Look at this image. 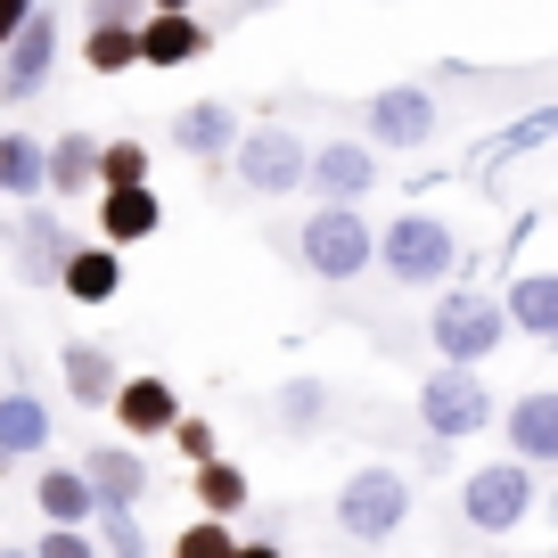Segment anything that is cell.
Instances as JSON below:
<instances>
[{"label":"cell","instance_id":"cell-11","mask_svg":"<svg viewBox=\"0 0 558 558\" xmlns=\"http://www.w3.org/2000/svg\"><path fill=\"white\" fill-rule=\"evenodd\" d=\"M378 181H386L378 140L362 132V140H320V148H313V181H304V190H320V197H353V206H362Z\"/></svg>","mask_w":558,"mask_h":558},{"label":"cell","instance_id":"cell-20","mask_svg":"<svg viewBox=\"0 0 558 558\" xmlns=\"http://www.w3.org/2000/svg\"><path fill=\"white\" fill-rule=\"evenodd\" d=\"M501 436H509V452H525V460H558V386H534V395L509 402Z\"/></svg>","mask_w":558,"mask_h":558},{"label":"cell","instance_id":"cell-24","mask_svg":"<svg viewBox=\"0 0 558 558\" xmlns=\"http://www.w3.org/2000/svg\"><path fill=\"white\" fill-rule=\"evenodd\" d=\"M83 66L90 74H132L140 66V17H90L83 25Z\"/></svg>","mask_w":558,"mask_h":558},{"label":"cell","instance_id":"cell-26","mask_svg":"<svg viewBox=\"0 0 558 558\" xmlns=\"http://www.w3.org/2000/svg\"><path fill=\"white\" fill-rule=\"evenodd\" d=\"M509 320H518V337H542V345H550L558 337V271H525L518 288H509Z\"/></svg>","mask_w":558,"mask_h":558},{"label":"cell","instance_id":"cell-7","mask_svg":"<svg viewBox=\"0 0 558 558\" xmlns=\"http://www.w3.org/2000/svg\"><path fill=\"white\" fill-rule=\"evenodd\" d=\"M230 173L255 197H288V190L313 181V148H304L288 123H255V132H239V148H230Z\"/></svg>","mask_w":558,"mask_h":558},{"label":"cell","instance_id":"cell-9","mask_svg":"<svg viewBox=\"0 0 558 558\" xmlns=\"http://www.w3.org/2000/svg\"><path fill=\"white\" fill-rule=\"evenodd\" d=\"M362 132L378 140L386 157H395V148H427V140H436V90H427V83H386V90H369Z\"/></svg>","mask_w":558,"mask_h":558},{"label":"cell","instance_id":"cell-13","mask_svg":"<svg viewBox=\"0 0 558 558\" xmlns=\"http://www.w3.org/2000/svg\"><path fill=\"white\" fill-rule=\"evenodd\" d=\"M58 378H66V402L74 411H116V386H123V362L90 337H66L58 345Z\"/></svg>","mask_w":558,"mask_h":558},{"label":"cell","instance_id":"cell-29","mask_svg":"<svg viewBox=\"0 0 558 558\" xmlns=\"http://www.w3.org/2000/svg\"><path fill=\"white\" fill-rule=\"evenodd\" d=\"M107 181H148V140H107L99 148V190Z\"/></svg>","mask_w":558,"mask_h":558},{"label":"cell","instance_id":"cell-8","mask_svg":"<svg viewBox=\"0 0 558 558\" xmlns=\"http://www.w3.org/2000/svg\"><path fill=\"white\" fill-rule=\"evenodd\" d=\"M0 246H9L25 288H58V271H66V255H74V230L50 214V197H25V214L0 230Z\"/></svg>","mask_w":558,"mask_h":558},{"label":"cell","instance_id":"cell-10","mask_svg":"<svg viewBox=\"0 0 558 558\" xmlns=\"http://www.w3.org/2000/svg\"><path fill=\"white\" fill-rule=\"evenodd\" d=\"M50 66H58V9L41 0L34 17H25V34H17V41H0V107H25V99H41Z\"/></svg>","mask_w":558,"mask_h":558},{"label":"cell","instance_id":"cell-12","mask_svg":"<svg viewBox=\"0 0 558 558\" xmlns=\"http://www.w3.org/2000/svg\"><path fill=\"white\" fill-rule=\"evenodd\" d=\"M214 50V25L197 17V9H148L140 17V66H197V58Z\"/></svg>","mask_w":558,"mask_h":558},{"label":"cell","instance_id":"cell-16","mask_svg":"<svg viewBox=\"0 0 558 558\" xmlns=\"http://www.w3.org/2000/svg\"><path fill=\"white\" fill-rule=\"evenodd\" d=\"M50 436H58V418H50V402L34 395V386H9L0 395V469H17V460H34V452H50Z\"/></svg>","mask_w":558,"mask_h":558},{"label":"cell","instance_id":"cell-28","mask_svg":"<svg viewBox=\"0 0 558 558\" xmlns=\"http://www.w3.org/2000/svg\"><path fill=\"white\" fill-rule=\"evenodd\" d=\"M173 550H181V558H230V550H246V534H239L230 518H214V509H206L197 525H181V534H173Z\"/></svg>","mask_w":558,"mask_h":558},{"label":"cell","instance_id":"cell-30","mask_svg":"<svg viewBox=\"0 0 558 558\" xmlns=\"http://www.w3.org/2000/svg\"><path fill=\"white\" fill-rule=\"evenodd\" d=\"M165 444H173V452L190 460V469H197V460H214V452H222V436H214V418H197V411H181V418H173V436H165Z\"/></svg>","mask_w":558,"mask_h":558},{"label":"cell","instance_id":"cell-32","mask_svg":"<svg viewBox=\"0 0 558 558\" xmlns=\"http://www.w3.org/2000/svg\"><path fill=\"white\" fill-rule=\"evenodd\" d=\"M34 550H41V558H90V550H99V534H83V525H58V518H50Z\"/></svg>","mask_w":558,"mask_h":558},{"label":"cell","instance_id":"cell-4","mask_svg":"<svg viewBox=\"0 0 558 558\" xmlns=\"http://www.w3.org/2000/svg\"><path fill=\"white\" fill-rule=\"evenodd\" d=\"M509 329H518V320H509V296H485V288H452V296L427 313V345H436L444 362H493Z\"/></svg>","mask_w":558,"mask_h":558},{"label":"cell","instance_id":"cell-3","mask_svg":"<svg viewBox=\"0 0 558 558\" xmlns=\"http://www.w3.org/2000/svg\"><path fill=\"white\" fill-rule=\"evenodd\" d=\"M402 518H411V476L386 469V460H369V469H353L345 485H337V534L362 542V550L395 542Z\"/></svg>","mask_w":558,"mask_h":558},{"label":"cell","instance_id":"cell-19","mask_svg":"<svg viewBox=\"0 0 558 558\" xmlns=\"http://www.w3.org/2000/svg\"><path fill=\"white\" fill-rule=\"evenodd\" d=\"M83 469H90V485H99V509H140L148 501V460H140L132 444H90Z\"/></svg>","mask_w":558,"mask_h":558},{"label":"cell","instance_id":"cell-23","mask_svg":"<svg viewBox=\"0 0 558 558\" xmlns=\"http://www.w3.org/2000/svg\"><path fill=\"white\" fill-rule=\"evenodd\" d=\"M0 197H50V148L34 132H0Z\"/></svg>","mask_w":558,"mask_h":558},{"label":"cell","instance_id":"cell-25","mask_svg":"<svg viewBox=\"0 0 558 558\" xmlns=\"http://www.w3.org/2000/svg\"><path fill=\"white\" fill-rule=\"evenodd\" d=\"M190 493H197V509H214V518H239V509L255 501L246 469H239V460H222V452H214V460H197V469H190Z\"/></svg>","mask_w":558,"mask_h":558},{"label":"cell","instance_id":"cell-6","mask_svg":"<svg viewBox=\"0 0 558 558\" xmlns=\"http://www.w3.org/2000/svg\"><path fill=\"white\" fill-rule=\"evenodd\" d=\"M418 427L444 436V444L485 436L493 427V395H485V378H476V362H444V369L418 378Z\"/></svg>","mask_w":558,"mask_h":558},{"label":"cell","instance_id":"cell-18","mask_svg":"<svg viewBox=\"0 0 558 558\" xmlns=\"http://www.w3.org/2000/svg\"><path fill=\"white\" fill-rule=\"evenodd\" d=\"M116 288H123V246L116 239H74V255H66V271H58V296H74V304H116Z\"/></svg>","mask_w":558,"mask_h":558},{"label":"cell","instance_id":"cell-22","mask_svg":"<svg viewBox=\"0 0 558 558\" xmlns=\"http://www.w3.org/2000/svg\"><path fill=\"white\" fill-rule=\"evenodd\" d=\"M99 148L107 140H90V132H58L50 140V197L58 206H74V197L99 190Z\"/></svg>","mask_w":558,"mask_h":558},{"label":"cell","instance_id":"cell-15","mask_svg":"<svg viewBox=\"0 0 558 558\" xmlns=\"http://www.w3.org/2000/svg\"><path fill=\"white\" fill-rule=\"evenodd\" d=\"M239 132H246L239 107H222V99H190V107L173 116V132H165V140H173L181 157H197V165H230Z\"/></svg>","mask_w":558,"mask_h":558},{"label":"cell","instance_id":"cell-27","mask_svg":"<svg viewBox=\"0 0 558 558\" xmlns=\"http://www.w3.org/2000/svg\"><path fill=\"white\" fill-rule=\"evenodd\" d=\"M320 418H329V386L320 378H288L279 386V427H288V436H313Z\"/></svg>","mask_w":558,"mask_h":558},{"label":"cell","instance_id":"cell-33","mask_svg":"<svg viewBox=\"0 0 558 558\" xmlns=\"http://www.w3.org/2000/svg\"><path fill=\"white\" fill-rule=\"evenodd\" d=\"M41 0H0V41H17L25 34V17H34Z\"/></svg>","mask_w":558,"mask_h":558},{"label":"cell","instance_id":"cell-34","mask_svg":"<svg viewBox=\"0 0 558 558\" xmlns=\"http://www.w3.org/2000/svg\"><path fill=\"white\" fill-rule=\"evenodd\" d=\"M148 9H197V0H148Z\"/></svg>","mask_w":558,"mask_h":558},{"label":"cell","instance_id":"cell-31","mask_svg":"<svg viewBox=\"0 0 558 558\" xmlns=\"http://www.w3.org/2000/svg\"><path fill=\"white\" fill-rule=\"evenodd\" d=\"M90 525H99V550H123V558H132V550H148V534H140V518H132V509H99Z\"/></svg>","mask_w":558,"mask_h":558},{"label":"cell","instance_id":"cell-2","mask_svg":"<svg viewBox=\"0 0 558 558\" xmlns=\"http://www.w3.org/2000/svg\"><path fill=\"white\" fill-rule=\"evenodd\" d=\"M534 501H542V485H534V460H525V452L485 460V469L460 485V518H469V534H485V542L518 534V525L534 518Z\"/></svg>","mask_w":558,"mask_h":558},{"label":"cell","instance_id":"cell-1","mask_svg":"<svg viewBox=\"0 0 558 558\" xmlns=\"http://www.w3.org/2000/svg\"><path fill=\"white\" fill-rule=\"evenodd\" d=\"M296 255H304L313 279H362L369 263H378V230L362 222L353 197H320V206L304 214V230H296Z\"/></svg>","mask_w":558,"mask_h":558},{"label":"cell","instance_id":"cell-14","mask_svg":"<svg viewBox=\"0 0 558 558\" xmlns=\"http://www.w3.org/2000/svg\"><path fill=\"white\" fill-rule=\"evenodd\" d=\"M157 230H165L157 181H107V190H99V239L140 246V239H157Z\"/></svg>","mask_w":558,"mask_h":558},{"label":"cell","instance_id":"cell-21","mask_svg":"<svg viewBox=\"0 0 558 558\" xmlns=\"http://www.w3.org/2000/svg\"><path fill=\"white\" fill-rule=\"evenodd\" d=\"M34 509H41V518H58V525H90V518H99V485H90L83 460H74V469H66V460H50V469L34 476Z\"/></svg>","mask_w":558,"mask_h":558},{"label":"cell","instance_id":"cell-5","mask_svg":"<svg viewBox=\"0 0 558 558\" xmlns=\"http://www.w3.org/2000/svg\"><path fill=\"white\" fill-rule=\"evenodd\" d=\"M452 255H460L452 222H436V214H418V206L395 214L386 239H378V263H386L395 288H444V279H452Z\"/></svg>","mask_w":558,"mask_h":558},{"label":"cell","instance_id":"cell-17","mask_svg":"<svg viewBox=\"0 0 558 558\" xmlns=\"http://www.w3.org/2000/svg\"><path fill=\"white\" fill-rule=\"evenodd\" d=\"M173 418H181L173 378H123L116 386V427L132 444H165V436H173Z\"/></svg>","mask_w":558,"mask_h":558},{"label":"cell","instance_id":"cell-35","mask_svg":"<svg viewBox=\"0 0 558 558\" xmlns=\"http://www.w3.org/2000/svg\"><path fill=\"white\" fill-rule=\"evenodd\" d=\"M550 345H558V337H550Z\"/></svg>","mask_w":558,"mask_h":558}]
</instances>
